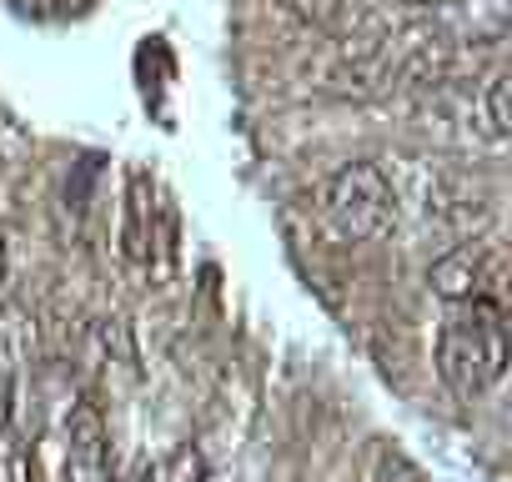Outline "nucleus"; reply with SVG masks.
Here are the masks:
<instances>
[{"instance_id":"39448f33","label":"nucleus","mask_w":512,"mask_h":482,"mask_svg":"<svg viewBox=\"0 0 512 482\" xmlns=\"http://www.w3.org/2000/svg\"><path fill=\"white\" fill-rule=\"evenodd\" d=\"M477 106H482V131L492 141H507L512 131V101H507V71H487L482 76V91H477Z\"/></svg>"},{"instance_id":"20e7f679","label":"nucleus","mask_w":512,"mask_h":482,"mask_svg":"<svg viewBox=\"0 0 512 482\" xmlns=\"http://www.w3.org/2000/svg\"><path fill=\"white\" fill-rule=\"evenodd\" d=\"M432 16L452 46H497L507 36L512 0H432Z\"/></svg>"},{"instance_id":"6e6552de","label":"nucleus","mask_w":512,"mask_h":482,"mask_svg":"<svg viewBox=\"0 0 512 482\" xmlns=\"http://www.w3.org/2000/svg\"><path fill=\"white\" fill-rule=\"evenodd\" d=\"M11 412H16V377L0 372V437L11 432Z\"/></svg>"},{"instance_id":"1a4fd4ad","label":"nucleus","mask_w":512,"mask_h":482,"mask_svg":"<svg viewBox=\"0 0 512 482\" xmlns=\"http://www.w3.org/2000/svg\"><path fill=\"white\" fill-rule=\"evenodd\" d=\"M392 6H432V0H392Z\"/></svg>"},{"instance_id":"423d86ee","label":"nucleus","mask_w":512,"mask_h":482,"mask_svg":"<svg viewBox=\"0 0 512 482\" xmlns=\"http://www.w3.org/2000/svg\"><path fill=\"white\" fill-rule=\"evenodd\" d=\"M282 11H292L307 26H337L342 11H347V0H282Z\"/></svg>"},{"instance_id":"f03ea898","label":"nucleus","mask_w":512,"mask_h":482,"mask_svg":"<svg viewBox=\"0 0 512 482\" xmlns=\"http://www.w3.org/2000/svg\"><path fill=\"white\" fill-rule=\"evenodd\" d=\"M327 221L352 241H382L397 226V186L377 161H352L327 181Z\"/></svg>"},{"instance_id":"f257e3e1","label":"nucleus","mask_w":512,"mask_h":482,"mask_svg":"<svg viewBox=\"0 0 512 482\" xmlns=\"http://www.w3.org/2000/svg\"><path fill=\"white\" fill-rule=\"evenodd\" d=\"M507 372V337H502V307H472L467 317L447 322L437 337V377L452 397L472 402Z\"/></svg>"},{"instance_id":"0eeeda50","label":"nucleus","mask_w":512,"mask_h":482,"mask_svg":"<svg viewBox=\"0 0 512 482\" xmlns=\"http://www.w3.org/2000/svg\"><path fill=\"white\" fill-rule=\"evenodd\" d=\"M146 482H201V457L186 447V452H176V457H166Z\"/></svg>"},{"instance_id":"7ed1b4c3","label":"nucleus","mask_w":512,"mask_h":482,"mask_svg":"<svg viewBox=\"0 0 512 482\" xmlns=\"http://www.w3.org/2000/svg\"><path fill=\"white\" fill-rule=\"evenodd\" d=\"M427 282L452 307H502L507 262L497 247H452L447 257L432 262Z\"/></svg>"}]
</instances>
